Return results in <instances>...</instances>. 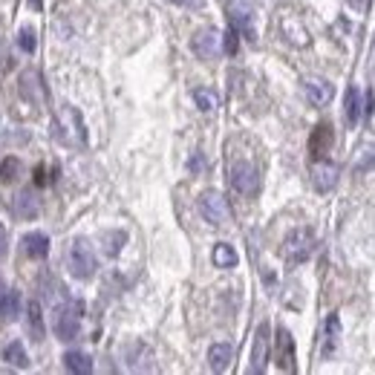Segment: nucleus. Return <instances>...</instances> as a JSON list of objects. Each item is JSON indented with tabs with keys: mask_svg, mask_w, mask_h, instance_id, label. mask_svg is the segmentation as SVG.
Returning a JSON list of instances; mask_svg holds the SVG:
<instances>
[{
	"mask_svg": "<svg viewBox=\"0 0 375 375\" xmlns=\"http://www.w3.org/2000/svg\"><path fill=\"white\" fill-rule=\"evenodd\" d=\"M81 321H84V304L79 297H64V304L55 306L52 315V329L58 335V341H75L81 332Z\"/></svg>",
	"mask_w": 375,
	"mask_h": 375,
	"instance_id": "f257e3e1",
	"label": "nucleus"
},
{
	"mask_svg": "<svg viewBox=\"0 0 375 375\" xmlns=\"http://www.w3.org/2000/svg\"><path fill=\"white\" fill-rule=\"evenodd\" d=\"M52 139L61 144H84L87 133H84V119L79 116L75 107H61V113L52 121Z\"/></svg>",
	"mask_w": 375,
	"mask_h": 375,
	"instance_id": "f03ea898",
	"label": "nucleus"
},
{
	"mask_svg": "<svg viewBox=\"0 0 375 375\" xmlns=\"http://www.w3.org/2000/svg\"><path fill=\"white\" fill-rule=\"evenodd\" d=\"M66 266H69V274L75 280H90L99 269V260H96V251L87 240H72L69 246V254H66Z\"/></svg>",
	"mask_w": 375,
	"mask_h": 375,
	"instance_id": "7ed1b4c3",
	"label": "nucleus"
},
{
	"mask_svg": "<svg viewBox=\"0 0 375 375\" xmlns=\"http://www.w3.org/2000/svg\"><path fill=\"white\" fill-rule=\"evenodd\" d=\"M315 251V234L309 229H294L289 231L286 243H283V257L289 266H300V263H306Z\"/></svg>",
	"mask_w": 375,
	"mask_h": 375,
	"instance_id": "20e7f679",
	"label": "nucleus"
},
{
	"mask_svg": "<svg viewBox=\"0 0 375 375\" xmlns=\"http://www.w3.org/2000/svg\"><path fill=\"white\" fill-rule=\"evenodd\" d=\"M229 26H234L249 44H257L254 9H251L249 0H231V4H229Z\"/></svg>",
	"mask_w": 375,
	"mask_h": 375,
	"instance_id": "39448f33",
	"label": "nucleus"
},
{
	"mask_svg": "<svg viewBox=\"0 0 375 375\" xmlns=\"http://www.w3.org/2000/svg\"><path fill=\"white\" fill-rule=\"evenodd\" d=\"M229 182L240 196H254L260 191V174L251 162H234L229 171Z\"/></svg>",
	"mask_w": 375,
	"mask_h": 375,
	"instance_id": "423d86ee",
	"label": "nucleus"
},
{
	"mask_svg": "<svg viewBox=\"0 0 375 375\" xmlns=\"http://www.w3.org/2000/svg\"><path fill=\"white\" fill-rule=\"evenodd\" d=\"M199 214L205 216V222L216 225V229L229 222V216H231L229 202H225V196H222L219 191H205V194H199Z\"/></svg>",
	"mask_w": 375,
	"mask_h": 375,
	"instance_id": "0eeeda50",
	"label": "nucleus"
},
{
	"mask_svg": "<svg viewBox=\"0 0 375 375\" xmlns=\"http://www.w3.org/2000/svg\"><path fill=\"white\" fill-rule=\"evenodd\" d=\"M191 49H194L196 58H202V61H216L219 52H222V32L214 29V26L199 29V32L191 38Z\"/></svg>",
	"mask_w": 375,
	"mask_h": 375,
	"instance_id": "6e6552de",
	"label": "nucleus"
},
{
	"mask_svg": "<svg viewBox=\"0 0 375 375\" xmlns=\"http://www.w3.org/2000/svg\"><path fill=\"white\" fill-rule=\"evenodd\" d=\"M269 352H271V326H269V324H260L257 332H254V344H251L249 372L263 375V372H266V364H269Z\"/></svg>",
	"mask_w": 375,
	"mask_h": 375,
	"instance_id": "1a4fd4ad",
	"label": "nucleus"
},
{
	"mask_svg": "<svg viewBox=\"0 0 375 375\" xmlns=\"http://www.w3.org/2000/svg\"><path fill=\"white\" fill-rule=\"evenodd\" d=\"M304 96L312 107H326L332 99H335V87L326 81V79H318V75H309L304 79Z\"/></svg>",
	"mask_w": 375,
	"mask_h": 375,
	"instance_id": "9d476101",
	"label": "nucleus"
},
{
	"mask_svg": "<svg viewBox=\"0 0 375 375\" xmlns=\"http://www.w3.org/2000/svg\"><path fill=\"white\" fill-rule=\"evenodd\" d=\"M338 165L329 162V159H315L312 165V185L318 194H329L335 185H338Z\"/></svg>",
	"mask_w": 375,
	"mask_h": 375,
	"instance_id": "9b49d317",
	"label": "nucleus"
},
{
	"mask_svg": "<svg viewBox=\"0 0 375 375\" xmlns=\"http://www.w3.org/2000/svg\"><path fill=\"white\" fill-rule=\"evenodd\" d=\"M274 361L283 372H294V338L286 326L277 329V338H274Z\"/></svg>",
	"mask_w": 375,
	"mask_h": 375,
	"instance_id": "f8f14e48",
	"label": "nucleus"
},
{
	"mask_svg": "<svg viewBox=\"0 0 375 375\" xmlns=\"http://www.w3.org/2000/svg\"><path fill=\"white\" fill-rule=\"evenodd\" d=\"M332 144H335V133H332V127H329L326 121H321V124L312 130V139H309V154H312V159H326V154L332 150Z\"/></svg>",
	"mask_w": 375,
	"mask_h": 375,
	"instance_id": "ddd939ff",
	"label": "nucleus"
},
{
	"mask_svg": "<svg viewBox=\"0 0 375 375\" xmlns=\"http://www.w3.org/2000/svg\"><path fill=\"white\" fill-rule=\"evenodd\" d=\"M124 358H127V366H130V369H139V372L154 369V352H150V346L141 344V341L127 344V346H124Z\"/></svg>",
	"mask_w": 375,
	"mask_h": 375,
	"instance_id": "4468645a",
	"label": "nucleus"
},
{
	"mask_svg": "<svg viewBox=\"0 0 375 375\" xmlns=\"http://www.w3.org/2000/svg\"><path fill=\"white\" fill-rule=\"evenodd\" d=\"M231 358H234V346H231L229 341L211 344V349H208V366H211L214 372H225V369H229Z\"/></svg>",
	"mask_w": 375,
	"mask_h": 375,
	"instance_id": "2eb2a0df",
	"label": "nucleus"
},
{
	"mask_svg": "<svg viewBox=\"0 0 375 375\" xmlns=\"http://www.w3.org/2000/svg\"><path fill=\"white\" fill-rule=\"evenodd\" d=\"M12 216H18V219H32L35 214H38V199H35V191H21L15 199H12Z\"/></svg>",
	"mask_w": 375,
	"mask_h": 375,
	"instance_id": "dca6fc26",
	"label": "nucleus"
},
{
	"mask_svg": "<svg viewBox=\"0 0 375 375\" xmlns=\"http://www.w3.org/2000/svg\"><path fill=\"white\" fill-rule=\"evenodd\" d=\"M338 341H341V321L338 315H329L326 324H324V344H321V355L324 358H332L335 349H338Z\"/></svg>",
	"mask_w": 375,
	"mask_h": 375,
	"instance_id": "f3484780",
	"label": "nucleus"
},
{
	"mask_svg": "<svg viewBox=\"0 0 375 375\" xmlns=\"http://www.w3.org/2000/svg\"><path fill=\"white\" fill-rule=\"evenodd\" d=\"M21 312H24V297H21V291L6 286L4 297H0V315H4L6 321H18Z\"/></svg>",
	"mask_w": 375,
	"mask_h": 375,
	"instance_id": "a211bd4d",
	"label": "nucleus"
},
{
	"mask_svg": "<svg viewBox=\"0 0 375 375\" xmlns=\"http://www.w3.org/2000/svg\"><path fill=\"white\" fill-rule=\"evenodd\" d=\"M24 251H26V257H32V260H44V257L49 254V237H46L44 231H29V234L24 237Z\"/></svg>",
	"mask_w": 375,
	"mask_h": 375,
	"instance_id": "6ab92c4d",
	"label": "nucleus"
},
{
	"mask_svg": "<svg viewBox=\"0 0 375 375\" xmlns=\"http://www.w3.org/2000/svg\"><path fill=\"white\" fill-rule=\"evenodd\" d=\"M64 369L66 372H75V375H90L93 372V358L87 352H79V349H69L64 355Z\"/></svg>",
	"mask_w": 375,
	"mask_h": 375,
	"instance_id": "aec40b11",
	"label": "nucleus"
},
{
	"mask_svg": "<svg viewBox=\"0 0 375 375\" xmlns=\"http://www.w3.org/2000/svg\"><path fill=\"white\" fill-rule=\"evenodd\" d=\"M344 119H346V127H355L358 119H361V93H358V87H346V96H344Z\"/></svg>",
	"mask_w": 375,
	"mask_h": 375,
	"instance_id": "412c9836",
	"label": "nucleus"
},
{
	"mask_svg": "<svg viewBox=\"0 0 375 375\" xmlns=\"http://www.w3.org/2000/svg\"><path fill=\"white\" fill-rule=\"evenodd\" d=\"M211 260H214L216 269H234V266L240 263V254H237L234 246H229V243H216Z\"/></svg>",
	"mask_w": 375,
	"mask_h": 375,
	"instance_id": "4be33fe9",
	"label": "nucleus"
},
{
	"mask_svg": "<svg viewBox=\"0 0 375 375\" xmlns=\"http://www.w3.org/2000/svg\"><path fill=\"white\" fill-rule=\"evenodd\" d=\"M124 243H127V231H121V229L104 231V234H101V249H104L107 257H119L121 249H124Z\"/></svg>",
	"mask_w": 375,
	"mask_h": 375,
	"instance_id": "5701e85b",
	"label": "nucleus"
},
{
	"mask_svg": "<svg viewBox=\"0 0 375 375\" xmlns=\"http://www.w3.org/2000/svg\"><path fill=\"white\" fill-rule=\"evenodd\" d=\"M26 315H29V332L35 335V341H44V312L38 300H32L26 306Z\"/></svg>",
	"mask_w": 375,
	"mask_h": 375,
	"instance_id": "b1692460",
	"label": "nucleus"
},
{
	"mask_svg": "<svg viewBox=\"0 0 375 375\" xmlns=\"http://www.w3.org/2000/svg\"><path fill=\"white\" fill-rule=\"evenodd\" d=\"M4 358H6L12 366H18V369H26V366H29V355H26V349H24L21 341H12V344L6 346V352H4Z\"/></svg>",
	"mask_w": 375,
	"mask_h": 375,
	"instance_id": "393cba45",
	"label": "nucleus"
},
{
	"mask_svg": "<svg viewBox=\"0 0 375 375\" xmlns=\"http://www.w3.org/2000/svg\"><path fill=\"white\" fill-rule=\"evenodd\" d=\"M194 101H196V107H199L202 113H211V110H216V107H219V96H216L214 90H208V87L194 90Z\"/></svg>",
	"mask_w": 375,
	"mask_h": 375,
	"instance_id": "a878e982",
	"label": "nucleus"
},
{
	"mask_svg": "<svg viewBox=\"0 0 375 375\" xmlns=\"http://www.w3.org/2000/svg\"><path fill=\"white\" fill-rule=\"evenodd\" d=\"M375 168V141L364 144L361 154H358V162H355V174H366Z\"/></svg>",
	"mask_w": 375,
	"mask_h": 375,
	"instance_id": "bb28decb",
	"label": "nucleus"
},
{
	"mask_svg": "<svg viewBox=\"0 0 375 375\" xmlns=\"http://www.w3.org/2000/svg\"><path fill=\"white\" fill-rule=\"evenodd\" d=\"M21 159L18 156H6L4 165H0V182H15L21 176Z\"/></svg>",
	"mask_w": 375,
	"mask_h": 375,
	"instance_id": "cd10ccee",
	"label": "nucleus"
},
{
	"mask_svg": "<svg viewBox=\"0 0 375 375\" xmlns=\"http://www.w3.org/2000/svg\"><path fill=\"white\" fill-rule=\"evenodd\" d=\"M18 46H21V52H26V55H35L38 35H35V29H32V26H24V29L18 32Z\"/></svg>",
	"mask_w": 375,
	"mask_h": 375,
	"instance_id": "c85d7f7f",
	"label": "nucleus"
},
{
	"mask_svg": "<svg viewBox=\"0 0 375 375\" xmlns=\"http://www.w3.org/2000/svg\"><path fill=\"white\" fill-rule=\"evenodd\" d=\"M222 49L229 52V55H237V49H240V32L234 26H229V32L222 35Z\"/></svg>",
	"mask_w": 375,
	"mask_h": 375,
	"instance_id": "c756f323",
	"label": "nucleus"
},
{
	"mask_svg": "<svg viewBox=\"0 0 375 375\" xmlns=\"http://www.w3.org/2000/svg\"><path fill=\"white\" fill-rule=\"evenodd\" d=\"M205 168H208L205 156H202V154H194L191 162H188V171H191V174H199V171H205Z\"/></svg>",
	"mask_w": 375,
	"mask_h": 375,
	"instance_id": "7c9ffc66",
	"label": "nucleus"
},
{
	"mask_svg": "<svg viewBox=\"0 0 375 375\" xmlns=\"http://www.w3.org/2000/svg\"><path fill=\"white\" fill-rule=\"evenodd\" d=\"M171 4H176V6H182V9H191V12H202V9H205L202 0H171Z\"/></svg>",
	"mask_w": 375,
	"mask_h": 375,
	"instance_id": "2f4dec72",
	"label": "nucleus"
},
{
	"mask_svg": "<svg viewBox=\"0 0 375 375\" xmlns=\"http://www.w3.org/2000/svg\"><path fill=\"white\" fill-rule=\"evenodd\" d=\"M6 249H9V237H6V229H4V222H0V260L6 257Z\"/></svg>",
	"mask_w": 375,
	"mask_h": 375,
	"instance_id": "473e14b6",
	"label": "nucleus"
},
{
	"mask_svg": "<svg viewBox=\"0 0 375 375\" xmlns=\"http://www.w3.org/2000/svg\"><path fill=\"white\" fill-rule=\"evenodd\" d=\"M361 113L369 119L372 116V90H366V96H364V101H361Z\"/></svg>",
	"mask_w": 375,
	"mask_h": 375,
	"instance_id": "72a5a7b5",
	"label": "nucleus"
},
{
	"mask_svg": "<svg viewBox=\"0 0 375 375\" xmlns=\"http://www.w3.org/2000/svg\"><path fill=\"white\" fill-rule=\"evenodd\" d=\"M29 6L32 9H44V0H29Z\"/></svg>",
	"mask_w": 375,
	"mask_h": 375,
	"instance_id": "f704fd0d",
	"label": "nucleus"
},
{
	"mask_svg": "<svg viewBox=\"0 0 375 375\" xmlns=\"http://www.w3.org/2000/svg\"><path fill=\"white\" fill-rule=\"evenodd\" d=\"M4 291H6V283H4V280H0V297H4Z\"/></svg>",
	"mask_w": 375,
	"mask_h": 375,
	"instance_id": "c9c22d12",
	"label": "nucleus"
},
{
	"mask_svg": "<svg viewBox=\"0 0 375 375\" xmlns=\"http://www.w3.org/2000/svg\"><path fill=\"white\" fill-rule=\"evenodd\" d=\"M352 4H355V6H361V4H364V0H352Z\"/></svg>",
	"mask_w": 375,
	"mask_h": 375,
	"instance_id": "e433bc0d",
	"label": "nucleus"
}]
</instances>
